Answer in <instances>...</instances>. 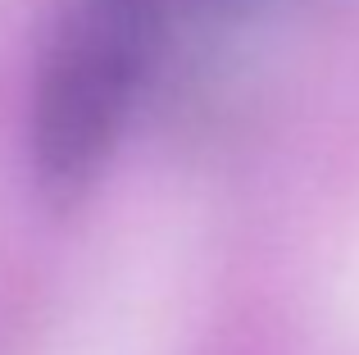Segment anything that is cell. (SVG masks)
Segmentation results:
<instances>
[{"instance_id":"obj_1","label":"cell","mask_w":359,"mask_h":355,"mask_svg":"<svg viewBox=\"0 0 359 355\" xmlns=\"http://www.w3.org/2000/svg\"><path fill=\"white\" fill-rule=\"evenodd\" d=\"M173 0H64L32 100V160L69 196L100 173L164 51Z\"/></svg>"},{"instance_id":"obj_2","label":"cell","mask_w":359,"mask_h":355,"mask_svg":"<svg viewBox=\"0 0 359 355\" xmlns=\"http://www.w3.org/2000/svg\"><path fill=\"white\" fill-rule=\"evenodd\" d=\"M205 9H237V5H250V0H196Z\"/></svg>"}]
</instances>
